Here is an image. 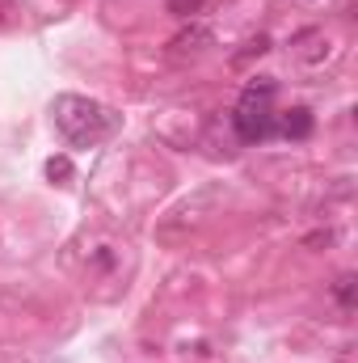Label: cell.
Returning a JSON list of instances; mask_svg holds the SVG:
<instances>
[{"mask_svg": "<svg viewBox=\"0 0 358 363\" xmlns=\"http://www.w3.org/2000/svg\"><path fill=\"white\" fill-rule=\"evenodd\" d=\"M51 118H55V131L64 135L68 148H97L122 123L110 106H101L93 97H81V93H59L51 101Z\"/></svg>", "mask_w": 358, "mask_h": 363, "instance_id": "cell-1", "label": "cell"}, {"mask_svg": "<svg viewBox=\"0 0 358 363\" xmlns=\"http://www.w3.org/2000/svg\"><path fill=\"white\" fill-rule=\"evenodd\" d=\"M211 43H215L211 26L194 21V26H185L181 34H173V43H169V55H178V60H185V55H202V51H207Z\"/></svg>", "mask_w": 358, "mask_h": 363, "instance_id": "cell-3", "label": "cell"}, {"mask_svg": "<svg viewBox=\"0 0 358 363\" xmlns=\"http://www.w3.org/2000/svg\"><path fill=\"white\" fill-rule=\"evenodd\" d=\"M47 178H51V182H55V178L68 182V178H72V161H68V157H51V161H47Z\"/></svg>", "mask_w": 358, "mask_h": 363, "instance_id": "cell-8", "label": "cell"}, {"mask_svg": "<svg viewBox=\"0 0 358 363\" xmlns=\"http://www.w3.org/2000/svg\"><path fill=\"white\" fill-rule=\"evenodd\" d=\"M274 135H282V140H308L312 135V110L295 106V110L278 114L274 118Z\"/></svg>", "mask_w": 358, "mask_h": 363, "instance_id": "cell-4", "label": "cell"}, {"mask_svg": "<svg viewBox=\"0 0 358 363\" xmlns=\"http://www.w3.org/2000/svg\"><path fill=\"white\" fill-rule=\"evenodd\" d=\"M266 51H270V38L266 34H258V38L245 43V51H236V64H245V60H253V55H266Z\"/></svg>", "mask_w": 358, "mask_h": 363, "instance_id": "cell-6", "label": "cell"}, {"mask_svg": "<svg viewBox=\"0 0 358 363\" xmlns=\"http://www.w3.org/2000/svg\"><path fill=\"white\" fill-rule=\"evenodd\" d=\"M333 237H337V233H316V237H308V245H329Z\"/></svg>", "mask_w": 358, "mask_h": 363, "instance_id": "cell-9", "label": "cell"}, {"mask_svg": "<svg viewBox=\"0 0 358 363\" xmlns=\"http://www.w3.org/2000/svg\"><path fill=\"white\" fill-rule=\"evenodd\" d=\"M333 296H337L342 308H354V274H342L337 287H333Z\"/></svg>", "mask_w": 358, "mask_h": 363, "instance_id": "cell-5", "label": "cell"}, {"mask_svg": "<svg viewBox=\"0 0 358 363\" xmlns=\"http://www.w3.org/2000/svg\"><path fill=\"white\" fill-rule=\"evenodd\" d=\"M202 4H207V0H165V9H169L173 17H194V13H202Z\"/></svg>", "mask_w": 358, "mask_h": 363, "instance_id": "cell-7", "label": "cell"}, {"mask_svg": "<svg viewBox=\"0 0 358 363\" xmlns=\"http://www.w3.org/2000/svg\"><path fill=\"white\" fill-rule=\"evenodd\" d=\"M274 93L278 85L262 77V81H249L245 93H241V101H236V110H232V131L241 135V144H262L274 135Z\"/></svg>", "mask_w": 358, "mask_h": 363, "instance_id": "cell-2", "label": "cell"}]
</instances>
